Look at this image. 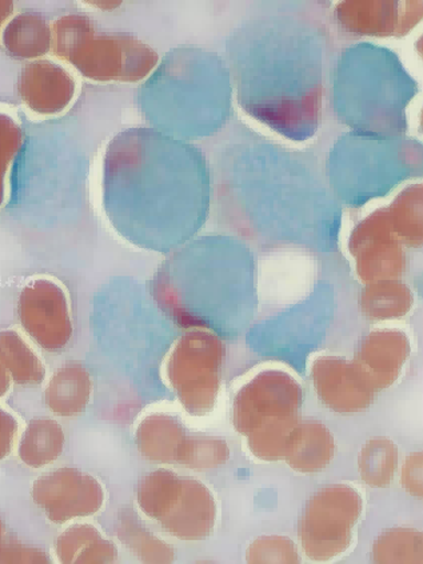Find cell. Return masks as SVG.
<instances>
[{"instance_id":"6da1fadb","label":"cell","mask_w":423,"mask_h":564,"mask_svg":"<svg viewBox=\"0 0 423 564\" xmlns=\"http://www.w3.org/2000/svg\"><path fill=\"white\" fill-rule=\"evenodd\" d=\"M52 48L93 80H135L154 66L155 55L129 36L97 33L85 15H66L52 28Z\"/></svg>"},{"instance_id":"7a4b0ae2","label":"cell","mask_w":423,"mask_h":564,"mask_svg":"<svg viewBox=\"0 0 423 564\" xmlns=\"http://www.w3.org/2000/svg\"><path fill=\"white\" fill-rule=\"evenodd\" d=\"M137 505L143 516L181 541H202L217 523L214 494L200 480L169 470L147 475L137 487Z\"/></svg>"},{"instance_id":"3957f363","label":"cell","mask_w":423,"mask_h":564,"mask_svg":"<svg viewBox=\"0 0 423 564\" xmlns=\"http://www.w3.org/2000/svg\"><path fill=\"white\" fill-rule=\"evenodd\" d=\"M220 360L219 341L206 333L188 334L175 346L169 359V380L192 413L205 414L216 402Z\"/></svg>"},{"instance_id":"277c9868","label":"cell","mask_w":423,"mask_h":564,"mask_svg":"<svg viewBox=\"0 0 423 564\" xmlns=\"http://www.w3.org/2000/svg\"><path fill=\"white\" fill-rule=\"evenodd\" d=\"M36 509L54 524L86 521L106 505L102 481L75 467H61L37 477L31 486Z\"/></svg>"},{"instance_id":"5b68a950","label":"cell","mask_w":423,"mask_h":564,"mask_svg":"<svg viewBox=\"0 0 423 564\" xmlns=\"http://www.w3.org/2000/svg\"><path fill=\"white\" fill-rule=\"evenodd\" d=\"M18 318L23 333L41 350L63 351L73 339L68 295L53 279H34L23 288L18 300Z\"/></svg>"},{"instance_id":"8992f818","label":"cell","mask_w":423,"mask_h":564,"mask_svg":"<svg viewBox=\"0 0 423 564\" xmlns=\"http://www.w3.org/2000/svg\"><path fill=\"white\" fill-rule=\"evenodd\" d=\"M18 90L31 110L53 116L66 109L75 85L72 76L55 63L36 61L22 69Z\"/></svg>"},{"instance_id":"52a82bcc","label":"cell","mask_w":423,"mask_h":564,"mask_svg":"<svg viewBox=\"0 0 423 564\" xmlns=\"http://www.w3.org/2000/svg\"><path fill=\"white\" fill-rule=\"evenodd\" d=\"M94 383L91 373L80 362L62 365L44 386L43 403L55 416L77 417L91 403Z\"/></svg>"},{"instance_id":"ba28073f","label":"cell","mask_w":423,"mask_h":564,"mask_svg":"<svg viewBox=\"0 0 423 564\" xmlns=\"http://www.w3.org/2000/svg\"><path fill=\"white\" fill-rule=\"evenodd\" d=\"M56 562L63 564H102L118 561V549L98 525L77 521L68 523L54 543Z\"/></svg>"},{"instance_id":"9c48e42d","label":"cell","mask_w":423,"mask_h":564,"mask_svg":"<svg viewBox=\"0 0 423 564\" xmlns=\"http://www.w3.org/2000/svg\"><path fill=\"white\" fill-rule=\"evenodd\" d=\"M66 434L52 417H36L22 429L17 443L19 460L31 470H43L55 464L65 452Z\"/></svg>"},{"instance_id":"30bf717a","label":"cell","mask_w":423,"mask_h":564,"mask_svg":"<svg viewBox=\"0 0 423 564\" xmlns=\"http://www.w3.org/2000/svg\"><path fill=\"white\" fill-rule=\"evenodd\" d=\"M0 366L18 386L33 388L46 380V365L35 345L15 328L0 329Z\"/></svg>"},{"instance_id":"8fae6325","label":"cell","mask_w":423,"mask_h":564,"mask_svg":"<svg viewBox=\"0 0 423 564\" xmlns=\"http://www.w3.org/2000/svg\"><path fill=\"white\" fill-rule=\"evenodd\" d=\"M187 441L182 424L164 415L150 416L137 431L139 452L144 458L161 464H180Z\"/></svg>"},{"instance_id":"7c38bea8","label":"cell","mask_w":423,"mask_h":564,"mask_svg":"<svg viewBox=\"0 0 423 564\" xmlns=\"http://www.w3.org/2000/svg\"><path fill=\"white\" fill-rule=\"evenodd\" d=\"M52 28L37 12L17 15L3 31L8 53L18 59H37L52 50Z\"/></svg>"},{"instance_id":"4fadbf2b","label":"cell","mask_w":423,"mask_h":564,"mask_svg":"<svg viewBox=\"0 0 423 564\" xmlns=\"http://www.w3.org/2000/svg\"><path fill=\"white\" fill-rule=\"evenodd\" d=\"M117 535L132 553L143 562H172L173 551L166 543L151 534L134 516H122L117 525Z\"/></svg>"},{"instance_id":"5bb4252c","label":"cell","mask_w":423,"mask_h":564,"mask_svg":"<svg viewBox=\"0 0 423 564\" xmlns=\"http://www.w3.org/2000/svg\"><path fill=\"white\" fill-rule=\"evenodd\" d=\"M229 452L224 442L212 438H188L180 465L188 468H216L225 464Z\"/></svg>"},{"instance_id":"9a60e30c","label":"cell","mask_w":423,"mask_h":564,"mask_svg":"<svg viewBox=\"0 0 423 564\" xmlns=\"http://www.w3.org/2000/svg\"><path fill=\"white\" fill-rule=\"evenodd\" d=\"M23 144V132L14 120L0 113V206L4 200L6 174Z\"/></svg>"},{"instance_id":"2e32d148","label":"cell","mask_w":423,"mask_h":564,"mask_svg":"<svg viewBox=\"0 0 423 564\" xmlns=\"http://www.w3.org/2000/svg\"><path fill=\"white\" fill-rule=\"evenodd\" d=\"M46 551L8 536L0 543V564H42L52 563Z\"/></svg>"},{"instance_id":"e0dca14e","label":"cell","mask_w":423,"mask_h":564,"mask_svg":"<svg viewBox=\"0 0 423 564\" xmlns=\"http://www.w3.org/2000/svg\"><path fill=\"white\" fill-rule=\"evenodd\" d=\"M22 423L9 409L0 405V462L9 458L15 452Z\"/></svg>"},{"instance_id":"ac0fdd59","label":"cell","mask_w":423,"mask_h":564,"mask_svg":"<svg viewBox=\"0 0 423 564\" xmlns=\"http://www.w3.org/2000/svg\"><path fill=\"white\" fill-rule=\"evenodd\" d=\"M12 384L14 383H12L8 371L0 366V401H3V399L10 394Z\"/></svg>"},{"instance_id":"d6986e66","label":"cell","mask_w":423,"mask_h":564,"mask_svg":"<svg viewBox=\"0 0 423 564\" xmlns=\"http://www.w3.org/2000/svg\"><path fill=\"white\" fill-rule=\"evenodd\" d=\"M14 10V3L8 2V0H0V28L8 21Z\"/></svg>"},{"instance_id":"ffe728a7","label":"cell","mask_w":423,"mask_h":564,"mask_svg":"<svg viewBox=\"0 0 423 564\" xmlns=\"http://www.w3.org/2000/svg\"><path fill=\"white\" fill-rule=\"evenodd\" d=\"M8 536V525H6L4 519L0 517V543H2Z\"/></svg>"}]
</instances>
